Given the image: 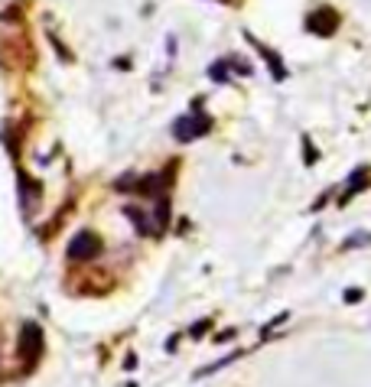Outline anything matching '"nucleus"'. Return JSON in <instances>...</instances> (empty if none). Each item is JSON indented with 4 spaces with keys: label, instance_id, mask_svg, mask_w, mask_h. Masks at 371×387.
Instances as JSON below:
<instances>
[{
    "label": "nucleus",
    "instance_id": "nucleus-1",
    "mask_svg": "<svg viewBox=\"0 0 371 387\" xmlns=\"http://www.w3.org/2000/svg\"><path fill=\"white\" fill-rule=\"evenodd\" d=\"M17 352H20V361L26 368H33L36 361H40V355H42V332H40V326H36V322H26V326H23Z\"/></svg>",
    "mask_w": 371,
    "mask_h": 387
},
{
    "label": "nucleus",
    "instance_id": "nucleus-2",
    "mask_svg": "<svg viewBox=\"0 0 371 387\" xmlns=\"http://www.w3.org/2000/svg\"><path fill=\"white\" fill-rule=\"evenodd\" d=\"M98 251H101V241L95 238L91 231H79L69 244V258L72 260H91V258H98Z\"/></svg>",
    "mask_w": 371,
    "mask_h": 387
},
{
    "label": "nucleus",
    "instance_id": "nucleus-3",
    "mask_svg": "<svg viewBox=\"0 0 371 387\" xmlns=\"http://www.w3.org/2000/svg\"><path fill=\"white\" fill-rule=\"evenodd\" d=\"M209 124H212L209 118H182V120H176V137H180V140L199 137V134L209 130Z\"/></svg>",
    "mask_w": 371,
    "mask_h": 387
}]
</instances>
